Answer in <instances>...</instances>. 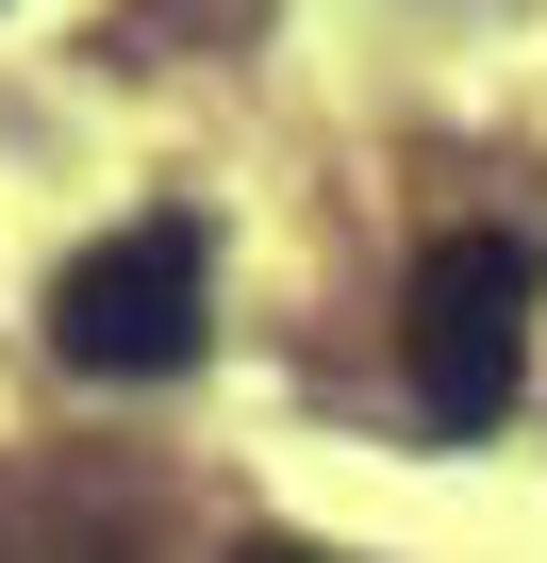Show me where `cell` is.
Instances as JSON below:
<instances>
[{
	"instance_id": "cell-1",
	"label": "cell",
	"mask_w": 547,
	"mask_h": 563,
	"mask_svg": "<svg viewBox=\"0 0 547 563\" xmlns=\"http://www.w3.org/2000/svg\"><path fill=\"white\" fill-rule=\"evenodd\" d=\"M398 382L431 431H497L530 398V232H431L398 282Z\"/></svg>"
},
{
	"instance_id": "cell-2",
	"label": "cell",
	"mask_w": 547,
	"mask_h": 563,
	"mask_svg": "<svg viewBox=\"0 0 547 563\" xmlns=\"http://www.w3.org/2000/svg\"><path fill=\"white\" fill-rule=\"evenodd\" d=\"M199 216H133V232H100L67 282H51V349L84 365V382H183L199 365Z\"/></svg>"
},
{
	"instance_id": "cell-3",
	"label": "cell",
	"mask_w": 547,
	"mask_h": 563,
	"mask_svg": "<svg viewBox=\"0 0 547 563\" xmlns=\"http://www.w3.org/2000/svg\"><path fill=\"white\" fill-rule=\"evenodd\" d=\"M249 563H332V547H249Z\"/></svg>"
}]
</instances>
